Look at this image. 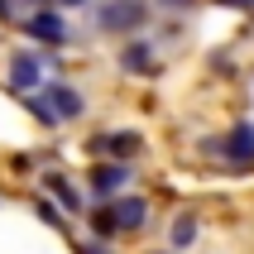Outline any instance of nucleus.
Returning a JSON list of instances; mask_svg holds the SVG:
<instances>
[{
  "label": "nucleus",
  "instance_id": "13",
  "mask_svg": "<svg viewBox=\"0 0 254 254\" xmlns=\"http://www.w3.org/2000/svg\"><path fill=\"white\" fill-rule=\"evenodd\" d=\"M34 211H39V216H43V221H48L53 230H63V226H67V221H63V211H58V206H53L48 197H39V201H34Z\"/></svg>",
  "mask_w": 254,
  "mask_h": 254
},
{
  "label": "nucleus",
  "instance_id": "3",
  "mask_svg": "<svg viewBox=\"0 0 254 254\" xmlns=\"http://www.w3.org/2000/svg\"><path fill=\"white\" fill-rule=\"evenodd\" d=\"M139 149H144V139L134 129H101L91 139V154H111V163H129Z\"/></svg>",
  "mask_w": 254,
  "mask_h": 254
},
{
  "label": "nucleus",
  "instance_id": "12",
  "mask_svg": "<svg viewBox=\"0 0 254 254\" xmlns=\"http://www.w3.org/2000/svg\"><path fill=\"white\" fill-rule=\"evenodd\" d=\"M192 240H197V216H192V211H183L178 221H173V250H187Z\"/></svg>",
  "mask_w": 254,
  "mask_h": 254
},
{
  "label": "nucleus",
  "instance_id": "11",
  "mask_svg": "<svg viewBox=\"0 0 254 254\" xmlns=\"http://www.w3.org/2000/svg\"><path fill=\"white\" fill-rule=\"evenodd\" d=\"M86 221H91V235H96L101 245L111 240V235H120V230H115V216H111V206H96V211H86Z\"/></svg>",
  "mask_w": 254,
  "mask_h": 254
},
{
  "label": "nucleus",
  "instance_id": "10",
  "mask_svg": "<svg viewBox=\"0 0 254 254\" xmlns=\"http://www.w3.org/2000/svg\"><path fill=\"white\" fill-rule=\"evenodd\" d=\"M43 187H48V192H58V201H63L67 211H82V192H77L63 173H43Z\"/></svg>",
  "mask_w": 254,
  "mask_h": 254
},
{
  "label": "nucleus",
  "instance_id": "17",
  "mask_svg": "<svg viewBox=\"0 0 254 254\" xmlns=\"http://www.w3.org/2000/svg\"><path fill=\"white\" fill-rule=\"evenodd\" d=\"M158 5H168V10H192L197 0H158Z\"/></svg>",
  "mask_w": 254,
  "mask_h": 254
},
{
  "label": "nucleus",
  "instance_id": "19",
  "mask_svg": "<svg viewBox=\"0 0 254 254\" xmlns=\"http://www.w3.org/2000/svg\"><path fill=\"white\" fill-rule=\"evenodd\" d=\"M221 5H235V10H254V0H221Z\"/></svg>",
  "mask_w": 254,
  "mask_h": 254
},
{
  "label": "nucleus",
  "instance_id": "14",
  "mask_svg": "<svg viewBox=\"0 0 254 254\" xmlns=\"http://www.w3.org/2000/svg\"><path fill=\"white\" fill-rule=\"evenodd\" d=\"M24 106H29V111H34V115H39L43 125H58V115H53V111H48V106H43V101H39V96H24Z\"/></svg>",
  "mask_w": 254,
  "mask_h": 254
},
{
  "label": "nucleus",
  "instance_id": "9",
  "mask_svg": "<svg viewBox=\"0 0 254 254\" xmlns=\"http://www.w3.org/2000/svg\"><path fill=\"white\" fill-rule=\"evenodd\" d=\"M120 72H129V77H154V72H158L154 43H144V39L125 43V48H120Z\"/></svg>",
  "mask_w": 254,
  "mask_h": 254
},
{
  "label": "nucleus",
  "instance_id": "16",
  "mask_svg": "<svg viewBox=\"0 0 254 254\" xmlns=\"http://www.w3.org/2000/svg\"><path fill=\"white\" fill-rule=\"evenodd\" d=\"M0 19L10 24V19H19V10H14V0H0Z\"/></svg>",
  "mask_w": 254,
  "mask_h": 254
},
{
  "label": "nucleus",
  "instance_id": "20",
  "mask_svg": "<svg viewBox=\"0 0 254 254\" xmlns=\"http://www.w3.org/2000/svg\"><path fill=\"white\" fill-rule=\"evenodd\" d=\"M63 5H86V0H63Z\"/></svg>",
  "mask_w": 254,
  "mask_h": 254
},
{
  "label": "nucleus",
  "instance_id": "1",
  "mask_svg": "<svg viewBox=\"0 0 254 254\" xmlns=\"http://www.w3.org/2000/svg\"><path fill=\"white\" fill-rule=\"evenodd\" d=\"M144 24H149V0H106L96 10L101 34H134Z\"/></svg>",
  "mask_w": 254,
  "mask_h": 254
},
{
  "label": "nucleus",
  "instance_id": "7",
  "mask_svg": "<svg viewBox=\"0 0 254 254\" xmlns=\"http://www.w3.org/2000/svg\"><path fill=\"white\" fill-rule=\"evenodd\" d=\"M111 206V216H115V230L125 235V230H144L149 226V201L144 197H115V201H106Z\"/></svg>",
  "mask_w": 254,
  "mask_h": 254
},
{
  "label": "nucleus",
  "instance_id": "18",
  "mask_svg": "<svg viewBox=\"0 0 254 254\" xmlns=\"http://www.w3.org/2000/svg\"><path fill=\"white\" fill-rule=\"evenodd\" d=\"M19 5H29V14H39V10H43V0H14V10H19Z\"/></svg>",
  "mask_w": 254,
  "mask_h": 254
},
{
  "label": "nucleus",
  "instance_id": "5",
  "mask_svg": "<svg viewBox=\"0 0 254 254\" xmlns=\"http://www.w3.org/2000/svg\"><path fill=\"white\" fill-rule=\"evenodd\" d=\"M129 163H96V168L86 173V187L96 192V197H115V192H125L129 187Z\"/></svg>",
  "mask_w": 254,
  "mask_h": 254
},
{
  "label": "nucleus",
  "instance_id": "15",
  "mask_svg": "<svg viewBox=\"0 0 254 254\" xmlns=\"http://www.w3.org/2000/svg\"><path fill=\"white\" fill-rule=\"evenodd\" d=\"M77 254H115V250H111V245H101V240H86Z\"/></svg>",
  "mask_w": 254,
  "mask_h": 254
},
{
  "label": "nucleus",
  "instance_id": "6",
  "mask_svg": "<svg viewBox=\"0 0 254 254\" xmlns=\"http://www.w3.org/2000/svg\"><path fill=\"white\" fill-rule=\"evenodd\" d=\"M24 34L39 39V43H48V48H58V43H67V19H63L58 10H39V14L24 19Z\"/></svg>",
  "mask_w": 254,
  "mask_h": 254
},
{
  "label": "nucleus",
  "instance_id": "2",
  "mask_svg": "<svg viewBox=\"0 0 254 254\" xmlns=\"http://www.w3.org/2000/svg\"><path fill=\"white\" fill-rule=\"evenodd\" d=\"M39 101L58 115V120H77V115L86 111V96L77 91V86H67V82H43L39 86Z\"/></svg>",
  "mask_w": 254,
  "mask_h": 254
},
{
  "label": "nucleus",
  "instance_id": "8",
  "mask_svg": "<svg viewBox=\"0 0 254 254\" xmlns=\"http://www.w3.org/2000/svg\"><path fill=\"white\" fill-rule=\"evenodd\" d=\"M10 86L14 91L43 86V58L39 53H10Z\"/></svg>",
  "mask_w": 254,
  "mask_h": 254
},
{
  "label": "nucleus",
  "instance_id": "4",
  "mask_svg": "<svg viewBox=\"0 0 254 254\" xmlns=\"http://www.w3.org/2000/svg\"><path fill=\"white\" fill-rule=\"evenodd\" d=\"M216 154H226L235 168H250V163H254V120H240L226 139L216 144Z\"/></svg>",
  "mask_w": 254,
  "mask_h": 254
}]
</instances>
